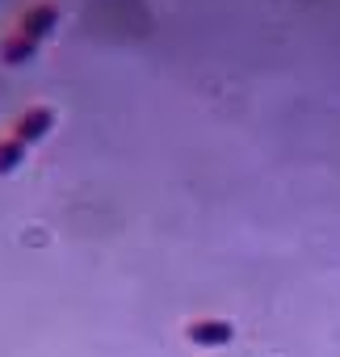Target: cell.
<instances>
[{"label": "cell", "mask_w": 340, "mask_h": 357, "mask_svg": "<svg viewBox=\"0 0 340 357\" xmlns=\"http://www.w3.org/2000/svg\"><path fill=\"white\" fill-rule=\"evenodd\" d=\"M55 26H59V9H55V5H34V9H26L22 22H17V30H22L26 38H34V43L51 38Z\"/></svg>", "instance_id": "cell-1"}, {"label": "cell", "mask_w": 340, "mask_h": 357, "mask_svg": "<svg viewBox=\"0 0 340 357\" xmlns=\"http://www.w3.org/2000/svg\"><path fill=\"white\" fill-rule=\"evenodd\" d=\"M51 126H55V114H51L47 105H34V109H26V114L17 118V126H13V139H22V143L30 147V143H38V139H42Z\"/></svg>", "instance_id": "cell-2"}, {"label": "cell", "mask_w": 340, "mask_h": 357, "mask_svg": "<svg viewBox=\"0 0 340 357\" xmlns=\"http://www.w3.org/2000/svg\"><path fill=\"white\" fill-rule=\"evenodd\" d=\"M185 336H190V344H198V349H215V344H227V340L235 336V328H231L227 319H198V324L185 328Z\"/></svg>", "instance_id": "cell-3"}, {"label": "cell", "mask_w": 340, "mask_h": 357, "mask_svg": "<svg viewBox=\"0 0 340 357\" xmlns=\"http://www.w3.org/2000/svg\"><path fill=\"white\" fill-rule=\"evenodd\" d=\"M34 51H38V43H34V38H26V34L17 30V34H9L5 43H0V63H5V68L30 63V59H34Z\"/></svg>", "instance_id": "cell-4"}, {"label": "cell", "mask_w": 340, "mask_h": 357, "mask_svg": "<svg viewBox=\"0 0 340 357\" xmlns=\"http://www.w3.org/2000/svg\"><path fill=\"white\" fill-rule=\"evenodd\" d=\"M22 160H26V143L22 139H0V176L17 172Z\"/></svg>", "instance_id": "cell-5"}]
</instances>
